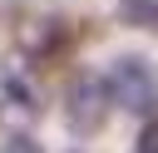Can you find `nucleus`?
Wrapping results in <instances>:
<instances>
[{
	"label": "nucleus",
	"mask_w": 158,
	"mask_h": 153,
	"mask_svg": "<svg viewBox=\"0 0 158 153\" xmlns=\"http://www.w3.org/2000/svg\"><path fill=\"white\" fill-rule=\"evenodd\" d=\"M104 84H109V99L118 114H133L143 123L158 118V69L143 54H114L104 64Z\"/></svg>",
	"instance_id": "obj_1"
},
{
	"label": "nucleus",
	"mask_w": 158,
	"mask_h": 153,
	"mask_svg": "<svg viewBox=\"0 0 158 153\" xmlns=\"http://www.w3.org/2000/svg\"><path fill=\"white\" fill-rule=\"evenodd\" d=\"M109 114H114V99H109L104 74H89V69L69 74V84H64V128L74 138H94L109 123Z\"/></svg>",
	"instance_id": "obj_2"
},
{
	"label": "nucleus",
	"mask_w": 158,
	"mask_h": 153,
	"mask_svg": "<svg viewBox=\"0 0 158 153\" xmlns=\"http://www.w3.org/2000/svg\"><path fill=\"white\" fill-rule=\"evenodd\" d=\"M40 118V84L30 74V64H5L0 69V123H10L15 133H25Z\"/></svg>",
	"instance_id": "obj_3"
},
{
	"label": "nucleus",
	"mask_w": 158,
	"mask_h": 153,
	"mask_svg": "<svg viewBox=\"0 0 158 153\" xmlns=\"http://www.w3.org/2000/svg\"><path fill=\"white\" fill-rule=\"evenodd\" d=\"M64 39H69V30H64V20H49V15H44V20H30V25L20 30V44H25L30 54H40V59H44L49 49H59Z\"/></svg>",
	"instance_id": "obj_4"
},
{
	"label": "nucleus",
	"mask_w": 158,
	"mask_h": 153,
	"mask_svg": "<svg viewBox=\"0 0 158 153\" xmlns=\"http://www.w3.org/2000/svg\"><path fill=\"white\" fill-rule=\"evenodd\" d=\"M114 10H118V20L133 25V30H158V0H118Z\"/></svg>",
	"instance_id": "obj_5"
},
{
	"label": "nucleus",
	"mask_w": 158,
	"mask_h": 153,
	"mask_svg": "<svg viewBox=\"0 0 158 153\" xmlns=\"http://www.w3.org/2000/svg\"><path fill=\"white\" fill-rule=\"evenodd\" d=\"M133 153H158V118L138 128V143H133Z\"/></svg>",
	"instance_id": "obj_6"
},
{
	"label": "nucleus",
	"mask_w": 158,
	"mask_h": 153,
	"mask_svg": "<svg viewBox=\"0 0 158 153\" xmlns=\"http://www.w3.org/2000/svg\"><path fill=\"white\" fill-rule=\"evenodd\" d=\"M5 153H40V148H35V143H30V138H25V133H15V138H10V143H5Z\"/></svg>",
	"instance_id": "obj_7"
}]
</instances>
